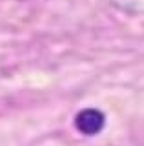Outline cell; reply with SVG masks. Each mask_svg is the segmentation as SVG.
I'll use <instances>...</instances> for the list:
<instances>
[{"label":"cell","instance_id":"6da1fadb","mask_svg":"<svg viewBox=\"0 0 144 146\" xmlns=\"http://www.w3.org/2000/svg\"><path fill=\"white\" fill-rule=\"evenodd\" d=\"M104 113L93 108H86L82 111H79L77 119H75V126L80 133L84 135H97L104 126Z\"/></svg>","mask_w":144,"mask_h":146}]
</instances>
